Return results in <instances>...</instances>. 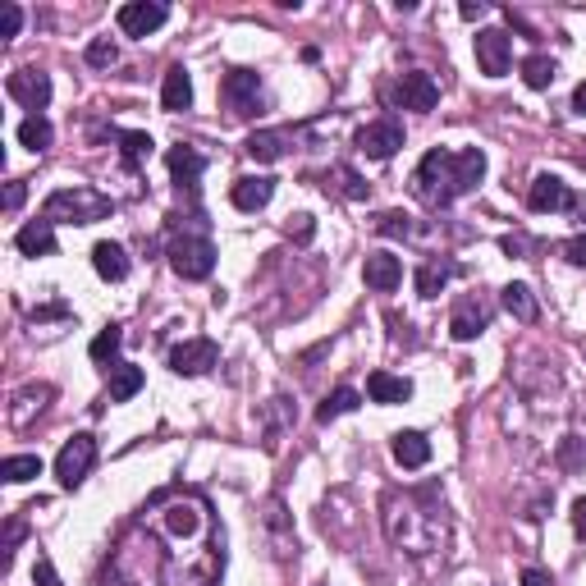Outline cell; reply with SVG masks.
<instances>
[{
    "label": "cell",
    "instance_id": "obj_27",
    "mask_svg": "<svg viewBox=\"0 0 586 586\" xmlns=\"http://www.w3.org/2000/svg\"><path fill=\"white\" fill-rule=\"evenodd\" d=\"M142 367H133V362H115L110 367V403H129L133 394L142 390Z\"/></svg>",
    "mask_w": 586,
    "mask_h": 586
},
{
    "label": "cell",
    "instance_id": "obj_17",
    "mask_svg": "<svg viewBox=\"0 0 586 586\" xmlns=\"http://www.w3.org/2000/svg\"><path fill=\"white\" fill-rule=\"evenodd\" d=\"M486 326H490V307H486V303H477V298H463V303L454 307V316H449V335H454L458 344L477 339Z\"/></svg>",
    "mask_w": 586,
    "mask_h": 586
},
{
    "label": "cell",
    "instance_id": "obj_1",
    "mask_svg": "<svg viewBox=\"0 0 586 586\" xmlns=\"http://www.w3.org/2000/svg\"><path fill=\"white\" fill-rule=\"evenodd\" d=\"M188 495L193 490H161L147 509L133 518L120 550L106 568V586H216L225 568V550L174 554L170 541L179 536Z\"/></svg>",
    "mask_w": 586,
    "mask_h": 586
},
{
    "label": "cell",
    "instance_id": "obj_49",
    "mask_svg": "<svg viewBox=\"0 0 586 586\" xmlns=\"http://www.w3.org/2000/svg\"><path fill=\"white\" fill-rule=\"evenodd\" d=\"M458 14L472 23V19H481V14H486V5H481V0H477V5H472V0H463V5H458Z\"/></svg>",
    "mask_w": 586,
    "mask_h": 586
},
{
    "label": "cell",
    "instance_id": "obj_42",
    "mask_svg": "<svg viewBox=\"0 0 586 586\" xmlns=\"http://www.w3.org/2000/svg\"><path fill=\"white\" fill-rule=\"evenodd\" d=\"M23 532H28V527H23L19 518H10V527H5V568L14 564V545L23 541Z\"/></svg>",
    "mask_w": 586,
    "mask_h": 586
},
{
    "label": "cell",
    "instance_id": "obj_24",
    "mask_svg": "<svg viewBox=\"0 0 586 586\" xmlns=\"http://www.w3.org/2000/svg\"><path fill=\"white\" fill-rule=\"evenodd\" d=\"M92 266H97V275L101 280H110V284H120L124 275H129V252L120 248V243H97L92 248Z\"/></svg>",
    "mask_w": 586,
    "mask_h": 586
},
{
    "label": "cell",
    "instance_id": "obj_28",
    "mask_svg": "<svg viewBox=\"0 0 586 586\" xmlns=\"http://www.w3.org/2000/svg\"><path fill=\"white\" fill-rule=\"evenodd\" d=\"M454 275H458L454 261H426V266H417V293H422V298H440V289H445Z\"/></svg>",
    "mask_w": 586,
    "mask_h": 586
},
{
    "label": "cell",
    "instance_id": "obj_22",
    "mask_svg": "<svg viewBox=\"0 0 586 586\" xmlns=\"http://www.w3.org/2000/svg\"><path fill=\"white\" fill-rule=\"evenodd\" d=\"M289 142H293L289 129H257V133L248 138V147H243V152H248L252 161L271 165V161H280V156L289 152Z\"/></svg>",
    "mask_w": 586,
    "mask_h": 586
},
{
    "label": "cell",
    "instance_id": "obj_25",
    "mask_svg": "<svg viewBox=\"0 0 586 586\" xmlns=\"http://www.w3.org/2000/svg\"><path fill=\"white\" fill-rule=\"evenodd\" d=\"M161 106L170 110H188L193 106V78H188V69L184 65H174L170 74H165V83H161Z\"/></svg>",
    "mask_w": 586,
    "mask_h": 586
},
{
    "label": "cell",
    "instance_id": "obj_33",
    "mask_svg": "<svg viewBox=\"0 0 586 586\" xmlns=\"http://www.w3.org/2000/svg\"><path fill=\"white\" fill-rule=\"evenodd\" d=\"M0 477L10 481V486H23V481L42 477V458H37V454H14V458H5V463H0Z\"/></svg>",
    "mask_w": 586,
    "mask_h": 586
},
{
    "label": "cell",
    "instance_id": "obj_11",
    "mask_svg": "<svg viewBox=\"0 0 586 586\" xmlns=\"http://www.w3.org/2000/svg\"><path fill=\"white\" fill-rule=\"evenodd\" d=\"M165 19H170V10L156 5V0H129V5H120V14H115L124 37H152Z\"/></svg>",
    "mask_w": 586,
    "mask_h": 586
},
{
    "label": "cell",
    "instance_id": "obj_29",
    "mask_svg": "<svg viewBox=\"0 0 586 586\" xmlns=\"http://www.w3.org/2000/svg\"><path fill=\"white\" fill-rule=\"evenodd\" d=\"M358 403H362V394H358V390H348V385H339V390H330L326 399H321V408H316V422H321V426H330L335 417L353 413Z\"/></svg>",
    "mask_w": 586,
    "mask_h": 586
},
{
    "label": "cell",
    "instance_id": "obj_41",
    "mask_svg": "<svg viewBox=\"0 0 586 586\" xmlns=\"http://www.w3.org/2000/svg\"><path fill=\"white\" fill-rule=\"evenodd\" d=\"M559 463H564L568 472H573V467H582V463H586V449H582V440H577V435H568L564 445H559Z\"/></svg>",
    "mask_w": 586,
    "mask_h": 586
},
{
    "label": "cell",
    "instance_id": "obj_35",
    "mask_svg": "<svg viewBox=\"0 0 586 586\" xmlns=\"http://www.w3.org/2000/svg\"><path fill=\"white\" fill-rule=\"evenodd\" d=\"M120 344H124V330L120 326H106L101 330L97 339H92V348H87V353H92V362H101V367H115V353H120Z\"/></svg>",
    "mask_w": 586,
    "mask_h": 586
},
{
    "label": "cell",
    "instance_id": "obj_34",
    "mask_svg": "<svg viewBox=\"0 0 586 586\" xmlns=\"http://www.w3.org/2000/svg\"><path fill=\"white\" fill-rule=\"evenodd\" d=\"M554 74H559V69H554L550 55H527V60H522V83L532 87V92H545V87L554 83Z\"/></svg>",
    "mask_w": 586,
    "mask_h": 586
},
{
    "label": "cell",
    "instance_id": "obj_45",
    "mask_svg": "<svg viewBox=\"0 0 586 586\" xmlns=\"http://www.w3.org/2000/svg\"><path fill=\"white\" fill-rule=\"evenodd\" d=\"M500 248L509 252V257H522V252L532 248V239H527V234H504V239H500Z\"/></svg>",
    "mask_w": 586,
    "mask_h": 586
},
{
    "label": "cell",
    "instance_id": "obj_12",
    "mask_svg": "<svg viewBox=\"0 0 586 586\" xmlns=\"http://www.w3.org/2000/svg\"><path fill=\"white\" fill-rule=\"evenodd\" d=\"M5 87H10V97L23 101V106L33 110V115H42L46 101H51V78H46L42 69H14Z\"/></svg>",
    "mask_w": 586,
    "mask_h": 586
},
{
    "label": "cell",
    "instance_id": "obj_39",
    "mask_svg": "<svg viewBox=\"0 0 586 586\" xmlns=\"http://www.w3.org/2000/svg\"><path fill=\"white\" fill-rule=\"evenodd\" d=\"M554 252H559L568 266H586V234H577V239H564Z\"/></svg>",
    "mask_w": 586,
    "mask_h": 586
},
{
    "label": "cell",
    "instance_id": "obj_19",
    "mask_svg": "<svg viewBox=\"0 0 586 586\" xmlns=\"http://www.w3.org/2000/svg\"><path fill=\"white\" fill-rule=\"evenodd\" d=\"M367 394H371V403H385V408H394V403H408V399H413V380L394 376V371H371V376H367Z\"/></svg>",
    "mask_w": 586,
    "mask_h": 586
},
{
    "label": "cell",
    "instance_id": "obj_16",
    "mask_svg": "<svg viewBox=\"0 0 586 586\" xmlns=\"http://www.w3.org/2000/svg\"><path fill=\"white\" fill-rule=\"evenodd\" d=\"M165 165H170V179L179 188H197L202 184V170H207V156L197 152V147H188V142H179V147H170Z\"/></svg>",
    "mask_w": 586,
    "mask_h": 586
},
{
    "label": "cell",
    "instance_id": "obj_2",
    "mask_svg": "<svg viewBox=\"0 0 586 586\" xmlns=\"http://www.w3.org/2000/svg\"><path fill=\"white\" fill-rule=\"evenodd\" d=\"M380 522H385V536L413 559L440 554L449 545V513L440 500V486L390 490L380 500Z\"/></svg>",
    "mask_w": 586,
    "mask_h": 586
},
{
    "label": "cell",
    "instance_id": "obj_26",
    "mask_svg": "<svg viewBox=\"0 0 586 586\" xmlns=\"http://www.w3.org/2000/svg\"><path fill=\"white\" fill-rule=\"evenodd\" d=\"M500 303L509 316H518L522 326H532L536 316H541V307H536V293L527 289V284H504L500 289Z\"/></svg>",
    "mask_w": 586,
    "mask_h": 586
},
{
    "label": "cell",
    "instance_id": "obj_8",
    "mask_svg": "<svg viewBox=\"0 0 586 586\" xmlns=\"http://www.w3.org/2000/svg\"><path fill=\"white\" fill-rule=\"evenodd\" d=\"M353 142H358V152L367 156V161H390V156L403 147V124L394 120V115H380V120L362 124Z\"/></svg>",
    "mask_w": 586,
    "mask_h": 586
},
{
    "label": "cell",
    "instance_id": "obj_51",
    "mask_svg": "<svg viewBox=\"0 0 586 586\" xmlns=\"http://www.w3.org/2000/svg\"><path fill=\"white\" fill-rule=\"evenodd\" d=\"M573 110H577V115H586V83H577V92H573Z\"/></svg>",
    "mask_w": 586,
    "mask_h": 586
},
{
    "label": "cell",
    "instance_id": "obj_5",
    "mask_svg": "<svg viewBox=\"0 0 586 586\" xmlns=\"http://www.w3.org/2000/svg\"><path fill=\"white\" fill-rule=\"evenodd\" d=\"M170 271L179 280H211L216 271V243L202 239V234H184V239L170 243Z\"/></svg>",
    "mask_w": 586,
    "mask_h": 586
},
{
    "label": "cell",
    "instance_id": "obj_21",
    "mask_svg": "<svg viewBox=\"0 0 586 586\" xmlns=\"http://www.w3.org/2000/svg\"><path fill=\"white\" fill-rule=\"evenodd\" d=\"M14 248H19L23 257H51L55 252V225L51 220H28V225L14 234Z\"/></svg>",
    "mask_w": 586,
    "mask_h": 586
},
{
    "label": "cell",
    "instance_id": "obj_31",
    "mask_svg": "<svg viewBox=\"0 0 586 586\" xmlns=\"http://www.w3.org/2000/svg\"><path fill=\"white\" fill-rule=\"evenodd\" d=\"M46 399H55V390H51V385H28V390H19V399H14V413H10V422H14V426H28L33 408L42 413V408H46Z\"/></svg>",
    "mask_w": 586,
    "mask_h": 586
},
{
    "label": "cell",
    "instance_id": "obj_48",
    "mask_svg": "<svg viewBox=\"0 0 586 586\" xmlns=\"http://www.w3.org/2000/svg\"><path fill=\"white\" fill-rule=\"evenodd\" d=\"M522 586H554V577L545 568H522Z\"/></svg>",
    "mask_w": 586,
    "mask_h": 586
},
{
    "label": "cell",
    "instance_id": "obj_7",
    "mask_svg": "<svg viewBox=\"0 0 586 586\" xmlns=\"http://www.w3.org/2000/svg\"><path fill=\"white\" fill-rule=\"evenodd\" d=\"M220 101H225L229 115H239V120L257 115L261 110V78L252 74V69H229V74L220 78Z\"/></svg>",
    "mask_w": 586,
    "mask_h": 586
},
{
    "label": "cell",
    "instance_id": "obj_30",
    "mask_svg": "<svg viewBox=\"0 0 586 586\" xmlns=\"http://www.w3.org/2000/svg\"><path fill=\"white\" fill-rule=\"evenodd\" d=\"M51 142H55V129H51V120H46V115H28V120L19 124V147H28V152L42 156Z\"/></svg>",
    "mask_w": 586,
    "mask_h": 586
},
{
    "label": "cell",
    "instance_id": "obj_38",
    "mask_svg": "<svg viewBox=\"0 0 586 586\" xmlns=\"http://www.w3.org/2000/svg\"><path fill=\"white\" fill-rule=\"evenodd\" d=\"M289 239L293 243H312L316 239V216H307V211L289 216Z\"/></svg>",
    "mask_w": 586,
    "mask_h": 586
},
{
    "label": "cell",
    "instance_id": "obj_40",
    "mask_svg": "<svg viewBox=\"0 0 586 586\" xmlns=\"http://www.w3.org/2000/svg\"><path fill=\"white\" fill-rule=\"evenodd\" d=\"M19 28H23V10H19V5H0V37L10 42V37H19Z\"/></svg>",
    "mask_w": 586,
    "mask_h": 586
},
{
    "label": "cell",
    "instance_id": "obj_44",
    "mask_svg": "<svg viewBox=\"0 0 586 586\" xmlns=\"http://www.w3.org/2000/svg\"><path fill=\"white\" fill-rule=\"evenodd\" d=\"M23 197H28L23 179H10V184H5V211H19V207H23Z\"/></svg>",
    "mask_w": 586,
    "mask_h": 586
},
{
    "label": "cell",
    "instance_id": "obj_43",
    "mask_svg": "<svg viewBox=\"0 0 586 586\" xmlns=\"http://www.w3.org/2000/svg\"><path fill=\"white\" fill-rule=\"evenodd\" d=\"M33 582L37 586H65V582H60V573H55L51 559H37V564H33Z\"/></svg>",
    "mask_w": 586,
    "mask_h": 586
},
{
    "label": "cell",
    "instance_id": "obj_47",
    "mask_svg": "<svg viewBox=\"0 0 586 586\" xmlns=\"http://www.w3.org/2000/svg\"><path fill=\"white\" fill-rule=\"evenodd\" d=\"M573 532H577V541H586V495L573 500Z\"/></svg>",
    "mask_w": 586,
    "mask_h": 586
},
{
    "label": "cell",
    "instance_id": "obj_4",
    "mask_svg": "<svg viewBox=\"0 0 586 586\" xmlns=\"http://www.w3.org/2000/svg\"><path fill=\"white\" fill-rule=\"evenodd\" d=\"M110 211H115V202H110L106 193L78 184V188H55V193L46 197L42 220H51V225H97Z\"/></svg>",
    "mask_w": 586,
    "mask_h": 586
},
{
    "label": "cell",
    "instance_id": "obj_9",
    "mask_svg": "<svg viewBox=\"0 0 586 586\" xmlns=\"http://www.w3.org/2000/svg\"><path fill=\"white\" fill-rule=\"evenodd\" d=\"M472 51H477V69L486 78H504L509 74V60H513V37L504 28H481L472 37Z\"/></svg>",
    "mask_w": 586,
    "mask_h": 586
},
{
    "label": "cell",
    "instance_id": "obj_15",
    "mask_svg": "<svg viewBox=\"0 0 586 586\" xmlns=\"http://www.w3.org/2000/svg\"><path fill=\"white\" fill-rule=\"evenodd\" d=\"M362 280L376 293H394L403 284V261L394 257V252H371V257L362 261Z\"/></svg>",
    "mask_w": 586,
    "mask_h": 586
},
{
    "label": "cell",
    "instance_id": "obj_18",
    "mask_svg": "<svg viewBox=\"0 0 586 586\" xmlns=\"http://www.w3.org/2000/svg\"><path fill=\"white\" fill-rule=\"evenodd\" d=\"M275 197V179H261V174H248V179H234V188H229V202L239 211H261L271 207Z\"/></svg>",
    "mask_w": 586,
    "mask_h": 586
},
{
    "label": "cell",
    "instance_id": "obj_50",
    "mask_svg": "<svg viewBox=\"0 0 586 586\" xmlns=\"http://www.w3.org/2000/svg\"><path fill=\"white\" fill-rule=\"evenodd\" d=\"M568 216H573L577 225L586 229V197H573V207H568Z\"/></svg>",
    "mask_w": 586,
    "mask_h": 586
},
{
    "label": "cell",
    "instance_id": "obj_20",
    "mask_svg": "<svg viewBox=\"0 0 586 586\" xmlns=\"http://www.w3.org/2000/svg\"><path fill=\"white\" fill-rule=\"evenodd\" d=\"M321 188L344 197V202H362V197H367V179H362L353 165H330V170L321 174Z\"/></svg>",
    "mask_w": 586,
    "mask_h": 586
},
{
    "label": "cell",
    "instance_id": "obj_23",
    "mask_svg": "<svg viewBox=\"0 0 586 586\" xmlns=\"http://www.w3.org/2000/svg\"><path fill=\"white\" fill-rule=\"evenodd\" d=\"M390 449H394V463L408 467V472H413V467H426V463H431V440H426L422 431H399Z\"/></svg>",
    "mask_w": 586,
    "mask_h": 586
},
{
    "label": "cell",
    "instance_id": "obj_36",
    "mask_svg": "<svg viewBox=\"0 0 586 586\" xmlns=\"http://www.w3.org/2000/svg\"><path fill=\"white\" fill-rule=\"evenodd\" d=\"M371 229L385 234V239H408V234H413V216H403V211H380V216L371 220Z\"/></svg>",
    "mask_w": 586,
    "mask_h": 586
},
{
    "label": "cell",
    "instance_id": "obj_46",
    "mask_svg": "<svg viewBox=\"0 0 586 586\" xmlns=\"http://www.w3.org/2000/svg\"><path fill=\"white\" fill-rule=\"evenodd\" d=\"M69 316V307L65 303H55V307H37L33 312V326H42V321H65Z\"/></svg>",
    "mask_w": 586,
    "mask_h": 586
},
{
    "label": "cell",
    "instance_id": "obj_13",
    "mask_svg": "<svg viewBox=\"0 0 586 586\" xmlns=\"http://www.w3.org/2000/svg\"><path fill=\"white\" fill-rule=\"evenodd\" d=\"M394 101H399L403 110H435V101H440V83H435L431 74H422V69H413V74L399 78Z\"/></svg>",
    "mask_w": 586,
    "mask_h": 586
},
{
    "label": "cell",
    "instance_id": "obj_14",
    "mask_svg": "<svg viewBox=\"0 0 586 586\" xmlns=\"http://www.w3.org/2000/svg\"><path fill=\"white\" fill-rule=\"evenodd\" d=\"M527 207L532 211H568L573 207V193H568V184L559 179V174H536L532 188H527Z\"/></svg>",
    "mask_w": 586,
    "mask_h": 586
},
{
    "label": "cell",
    "instance_id": "obj_37",
    "mask_svg": "<svg viewBox=\"0 0 586 586\" xmlns=\"http://www.w3.org/2000/svg\"><path fill=\"white\" fill-rule=\"evenodd\" d=\"M120 60V46L110 42V37H97V42H87V65L92 69H110Z\"/></svg>",
    "mask_w": 586,
    "mask_h": 586
},
{
    "label": "cell",
    "instance_id": "obj_10",
    "mask_svg": "<svg viewBox=\"0 0 586 586\" xmlns=\"http://www.w3.org/2000/svg\"><path fill=\"white\" fill-rule=\"evenodd\" d=\"M220 362V344L216 339H184L179 348H170V371L174 376H202Z\"/></svg>",
    "mask_w": 586,
    "mask_h": 586
},
{
    "label": "cell",
    "instance_id": "obj_6",
    "mask_svg": "<svg viewBox=\"0 0 586 586\" xmlns=\"http://www.w3.org/2000/svg\"><path fill=\"white\" fill-rule=\"evenodd\" d=\"M92 463H97V440H92L87 431H78L74 440L60 449V458H55V477H60V486L65 490H74V486H83L87 481Z\"/></svg>",
    "mask_w": 586,
    "mask_h": 586
},
{
    "label": "cell",
    "instance_id": "obj_3",
    "mask_svg": "<svg viewBox=\"0 0 586 586\" xmlns=\"http://www.w3.org/2000/svg\"><path fill=\"white\" fill-rule=\"evenodd\" d=\"M481 179H486V152H481V147H463V152L435 147V152H426L422 165L413 170V193L422 207L445 211L449 202L472 193Z\"/></svg>",
    "mask_w": 586,
    "mask_h": 586
},
{
    "label": "cell",
    "instance_id": "obj_32",
    "mask_svg": "<svg viewBox=\"0 0 586 586\" xmlns=\"http://www.w3.org/2000/svg\"><path fill=\"white\" fill-rule=\"evenodd\" d=\"M152 147L156 142L147 133H120V161L124 170H142V165L152 161Z\"/></svg>",
    "mask_w": 586,
    "mask_h": 586
}]
</instances>
